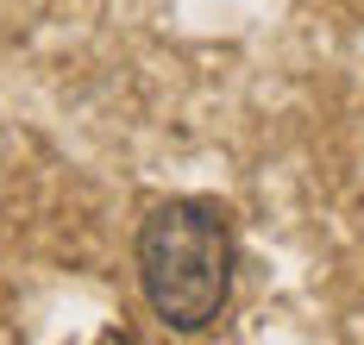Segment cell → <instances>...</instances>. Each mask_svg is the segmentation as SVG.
Listing matches in <instances>:
<instances>
[{
	"label": "cell",
	"instance_id": "cell-1",
	"mask_svg": "<svg viewBox=\"0 0 364 345\" xmlns=\"http://www.w3.org/2000/svg\"><path fill=\"white\" fill-rule=\"evenodd\" d=\"M139 295L170 333H208L239 289V232L232 214L208 195L157 201L132 239Z\"/></svg>",
	"mask_w": 364,
	"mask_h": 345
}]
</instances>
